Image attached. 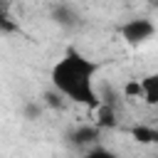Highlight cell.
<instances>
[{"label": "cell", "mask_w": 158, "mask_h": 158, "mask_svg": "<svg viewBox=\"0 0 158 158\" xmlns=\"http://www.w3.org/2000/svg\"><path fill=\"white\" fill-rule=\"evenodd\" d=\"M131 136L138 143H158V128L156 126H133Z\"/></svg>", "instance_id": "8"}, {"label": "cell", "mask_w": 158, "mask_h": 158, "mask_svg": "<svg viewBox=\"0 0 158 158\" xmlns=\"http://www.w3.org/2000/svg\"><path fill=\"white\" fill-rule=\"evenodd\" d=\"M49 17L54 20V25H59L62 30H79L81 25H84V17H81V12L74 7V5H69V2H57V5H52V10H49Z\"/></svg>", "instance_id": "4"}, {"label": "cell", "mask_w": 158, "mask_h": 158, "mask_svg": "<svg viewBox=\"0 0 158 158\" xmlns=\"http://www.w3.org/2000/svg\"><path fill=\"white\" fill-rule=\"evenodd\" d=\"M96 126L101 131H109V128H116L118 126V106H111V104H99L96 109Z\"/></svg>", "instance_id": "5"}, {"label": "cell", "mask_w": 158, "mask_h": 158, "mask_svg": "<svg viewBox=\"0 0 158 158\" xmlns=\"http://www.w3.org/2000/svg\"><path fill=\"white\" fill-rule=\"evenodd\" d=\"M96 72H99V62L89 59L86 54H81L79 49L69 47L52 67L49 72V84L64 94L72 104H81L86 109H96L101 104L99 91H96Z\"/></svg>", "instance_id": "1"}, {"label": "cell", "mask_w": 158, "mask_h": 158, "mask_svg": "<svg viewBox=\"0 0 158 158\" xmlns=\"http://www.w3.org/2000/svg\"><path fill=\"white\" fill-rule=\"evenodd\" d=\"M0 32H17V25L12 22L10 12H7V5L0 0Z\"/></svg>", "instance_id": "10"}, {"label": "cell", "mask_w": 158, "mask_h": 158, "mask_svg": "<svg viewBox=\"0 0 158 158\" xmlns=\"http://www.w3.org/2000/svg\"><path fill=\"white\" fill-rule=\"evenodd\" d=\"M79 158H118L111 148H106V146H101V143H96V146H91V148H86L84 153H79Z\"/></svg>", "instance_id": "9"}, {"label": "cell", "mask_w": 158, "mask_h": 158, "mask_svg": "<svg viewBox=\"0 0 158 158\" xmlns=\"http://www.w3.org/2000/svg\"><path fill=\"white\" fill-rule=\"evenodd\" d=\"M123 94H126V96H141V81H138V79L128 81L126 89H123Z\"/></svg>", "instance_id": "12"}, {"label": "cell", "mask_w": 158, "mask_h": 158, "mask_svg": "<svg viewBox=\"0 0 158 158\" xmlns=\"http://www.w3.org/2000/svg\"><path fill=\"white\" fill-rule=\"evenodd\" d=\"M42 104L44 106H49V109H54V111H64L67 109V104H72L64 94H59L54 86H49L47 91H44V96H42Z\"/></svg>", "instance_id": "7"}, {"label": "cell", "mask_w": 158, "mask_h": 158, "mask_svg": "<svg viewBox=\"0 0 158 158\" xmlns=\"http://www.w3.org/2000/svg\"><path fill=\"white\" fill-rule=\"evenodd\" d=\"M42 106H44V104H40V101H27L25 109H22L25 118H27V121H37V118L42 116Z\"/></svg>", "instance_id": "11"}, {"label": "cell", "mask_w": 158, "mask_h": 158, "mask_svg": "<svg viewBox=\"0 0 158 158\" xmlns=\"http://www.w3.org/2000/svg\"><path fill=\"white\" fill-rule=\"evenodd\" d=\"M64 138H67V146H69V148L84 153L86 148H91V146L99 143L101 128H99L96 123H77V126H72V128L64 133Z\"/></svg>", "instance_id": "3"}, {"label": "cell", "mask_w": 158, "mask_h": 158, "mask_svg": "<svg viewBox=\"0 0 158 158\" xmlns=\"http://www.w3.org/2000/svg\"><path fill=\"white\" fill-rule=\"evenodd\" d=\"M141 99L148 106H158V74H146L141 79Z\"/></svg>", "instance_id": "6"}, {"label": "cell", "mask_w": 158, "mask_h": 158, "mask_svg": "<svg viewBox=\"0 0 158 158\" xmlns=\"http://www.w3.org/2000/svg\"><path fill=\"white\" fill-rule=\"evenodd\" d=\"M118 35L123 37L126 44L138 47V44H146V42L156 35V25H153L148 17H133V20H126V22L118 27Z\"/></svg>", "instance_id": "2"}]
</instances>
